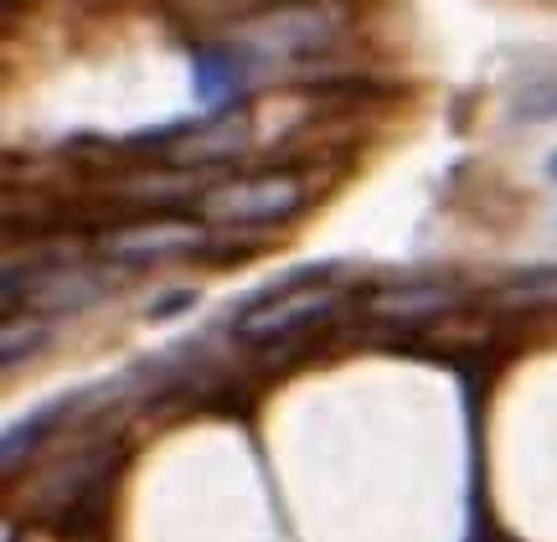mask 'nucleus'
<instances>
[{
	"instance_id": "nucleus-1",
	"label": "nucleus",
	"mask_w": 557,
	"mask_h": 542,
	"mask_svg": "<svg viewBox=\"0 0 557 542\" xmlns=\"http://www.w3.org/2000/svg\"><path fill=\"white\" fill-rule=\"evenodd\" d=\"M346 26V5L336 0H295V5H274L263 16L243 21L238 26V47L253 62H289V58H310L320 47H331Z\"/></svg>"
},
{
	"instance_id": "nucleus-2",
	"label": "nucleus",
	"mask_w": 557,
	"mask_h": 542,
	"mask_svg": "<svg viewBox=\"0 0 557 542\" xmlns=\"http://www.w3.org/2000/svg\"><path fill=\"white\" fill-rule=\"evenodd\" d=\"M299 201H305L299 181H289V176H253V181H227V186H218V192H207V197H201V218L248 227V222L289 218Z\"/></svg>"
},
{
	"instance_id": "nucleus-3",
	"label": "nucleus",
	"mask_w": 557,
	"mask_h": 542,
	"mask_svg": "<svg viewBox=\"0 0 557 542\" xmlns=\"http://www.w3.org/2000/svg\"><path fill=\"white\" fill-rule=\"evenodd\" d=\"M331 310H336V290H331V284H299V290L269 295V305L243 310L233 331H238L243 342H284V336L315 325L320 316H331Z\"/></svg>"
},
{
	"instance_id": "nucleus-4",
	"label": "nucleus",
	"mask_w": 557,
	"mask_h": 542,
	"mask_svg": "<svg viewBox=\"0 0 557 542\" xmlns=\"http://www.w3.org/2000/svg\"><path fill=\"white\" fill-rule=\"evenodd\" d=\"M124 274L120 269H47L32 290H26V305L32 310H47V316H78L88 305H99L109 290H120Z\"/></svg>"
},
{
	"instance_id": "nucleus-5",
	"label": "nucleus",
	"mask_w": 557,
	"mask_h": 542,
	"mask_svg": "<svg viewBox=\"0 0 557 542\" xmlns=\"http://www.w3.org/2000/svg\"><path fill=\"white\" fill-rule=\"evenodd\" d=\"M207 233L197 222H135V227H120L103 238V254L114 263H156V259H176V254H191L201 248Z\"/></svg>"
},
{
	"instance_id": "nucleus-6",
	"label": "nucleus",
	"mask_w": 557,
	"mask_h": 542,
	"mask_svg": "<svg viewBox=\"0 0 557 542\" xmlns=\"http://www.w3.org/2000/svg\"><path fill=\"white\" fill-rule=\"evenodd\" d=\"M263 62H253L243 52L238 41H222V47H197L191 52V88H197V99L207 109H218V103H233L253 83Z\"/></svg>"
},
{
	"instance_id": "nucleus-7",
	"label": "nucleus",
	"mask_w": 557,
	"mask_h": 542,
	"mask_svg": "<svg viewBox=\"0 0 557 542\" xmlns=\"http://www.w3.org/2000/svg\"><path fill=\"white\" fill-rule=\"evenodd\" d=\"M449 305H459V284L423 280V284H387V290H377L367 300V310L387 316V321H413V316H438Z\"/></svg>"
},
{
	"instance_id": "nucleus-8",
	"label": "nucleus",
	"mask_w": 557,
	"mask_h": 542,
	"mask_svg": "<svg viewBox=\"0 0 557 542\" xmlns=\"http://www.w3.org/2000/svg\"><path fill=\"white\" fill-rule=\"evenodd\" d=\"M243 145H248V120H233V114H218V120H197L186 135H181V145L171 150L181 165L191 161H227V156H238Z\"/></svg>"
},
{
	"instance_id": "nucleus-9",
	"label": "nucleus",
	"mask_w": 557,
	"mask_h": 542,
	"mask_svg": "<svg viewBox=\"0 0 557 542\" xmlns=\"http://www.w3.org/2000/svg\"><path fill=\"white\" fill-rule=\"evenodd\" d=\"M511 120H521V124H547V120H557V78L527 83L517 99H511Z\"/></svg>"
},
{
	"instance_id": "nucleus-10",
	"label": "nucleus",
	"mask_w": 557,
	"mask_h": 542,
	"mask_svg": "<svg viewBox=\"0 0 557 542\" xmlns=\"http://www.w3.org/2000/svg\"><path fill=\"white\" fill-rule=\"evenodd\" d=\"M52 336V316H26V321H5V367L32 357L41 342Z\"/></svg>"
},
{
	"instance_id": "nucleus-11",
	"label": "nucleus",
	"mask_w": 557,
	"mask_h": 542,
	"mask_svg": "<svg viewBox=\"0 0 557 542\" xmlns=\"http://www.w3.org/2000/svg\"><path fill=\"white\" fill-rule=\"evenodd\" d=\"M197 305H201V295L191 284H181V290H165V295H156V300L145 305V321H176V316H191Z\"/></svg>"
},
{
	"instance_id": "nucleus-12",
	"label": "nucleus",
	"mask_w": 557,
	"mask_h": 542,
	"mask_svg": "<svg viewBox=\"0 0 557 542\" xmlns=\"http://www.w3.org/2000/svg\"><path fill=\"white\" fill-rule=\"evenodd\" d=\"M547 295H557V269H547L542 280H517L506 290V300H547Z\"/></svg>"
},
{
	"instance_id": "nucleus-13",
	"label": "nucleus",
	"mask_w": 557,
	"mask_h": 542,
	"mask_svg": "<svg viewBox=\"0 0 557 542\" xmlns=\"http://www.w3.org/2000/svg\"><path fill=\"white\" fill-rule=\"evenodd\" d=\"M547 176L557 181V150H553V156H547Z\"/></svg>"
}]
</instances>
